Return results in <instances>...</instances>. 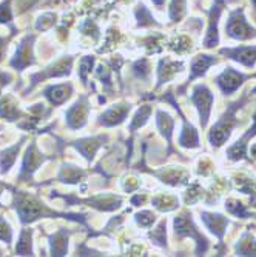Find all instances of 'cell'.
Here are the masks:
<instances>
[{
  "mask_svg": "<svg viewBox=\"0 0 256 257\" xmlns=\"http://www.w3.org/2000/svg\"><path fill=\"white\" fill-rule=\"evenodd\" d=\"M14 197H16V209H17V214L22 223H31L40 217H66V219H73L82 223L85 222L83 216L62 214V213L51 211V209L46 208L39 199L23 191H14Z\"/></svg>",
  "mask_w": 256,
  "mask_h": 257,
  "instance_id": "1",
  "label": "cell"
},
{
  "mask_svg": "<svg viewBox=\"0 0 256 257\" xmlns=\"http://www.w3.org/2000/svg\"><path fill=\"white\" fill-rule=\"evenodd\" d=\"M247 94H248V92H245V94L239 100H236L231 105H228L227 111L222 114V117L213 125L212 131L208 133V140H210V144L215 148H219L221 145H224L227 142V139L230 137V134H231V130H233L238 125V120L235 117V114L245 103Z\"/></svg>",
  "mask_w": 256,
  "mask_h": 257,
  "instance_id": "2",
  "label": "cell"
},
{
  "mask_svg": "<svg viewBox=\"0 0 256 257\" xmlns=\"http://www.w3.org/2000/svg\"><path fill=\"white\" fill-rule=\"evenodd\" d=\"M175 231H176V236H179V237L190 236V237H193L196 240V243H198L196 254L198 255H202L207 251L208 240L202 234H199V231L196 229V226H195V223H193V220H192L190 216H187V214L178 216L175 219Z\"/></svg>",
  "mask_w": 256,
  "mask_h": 257,
  "instance_id": "3",
  "label": "cell"
},
{
  "mask_svg": "<svg viewBox=\"0 0 256 257\" xmlns=\"http://www.w3.org/2000/svg\"><path fill=\"white\" fill-rule=\"evenodd\" d=\"M215 96L213 92L208 89L205 85H196L193 89V96H192V102L195 103L198 112H199V120H201V126L205 128L208 117H210V111H212V105H213Z\"/></svg>",
  "mask_w": 256,
  "mask_h": 257,
  "instance_id": "4",
  "label": "cell"
},
{
  "mask_svg": "<svg viewBox=\"0 0 256 257\" xmlns=\"http://www.w3.org/2000/svg\"><path fill=\"white\" fill-rule=\"evenodd\" d=\"M227 33L230 37H233L236 40H247V39L256 36V31L248 25L247 20L244 19L242 10H236L235 13H231L230 20L227 23Z\"/></svg>",
  "mask_w": 256,
  "mask_h": 257,
  "instance_id": "5",
  "label": "cell"
},
{
  "mask_svg": "<svg viewBox=\"0 0 256 257\" xmlns=\"http://www.w3.org/2000/svg\"><path fill=\"white\" fill-rule=\"evenodd\" d=\"M247 79L245 74L236 71L233 68H225L224 71L216 77V85L221 88V91L224 92L225 96H230L231 92H235Z\"/></svg>",
  "mask_w": 256,
  "mask_h": 257,
  "instance_id": "6",
  "label": "cell"
},
{
  "mask_svg": "<svg viewBox=\"0 0 256 257\" xmlns=\"http://www.w3.org/2000/svg\"><path fill=\"white\" fill-rule=\"evenodd\" d=\"M71 65H73V57H63L60 60H57L56 63H53L51 66H48L46 69H43L42 73H37L31 77L33 80V86L37 85L39 82L50 79V77H62V76H68L71 73Z\"/></svg>",
  "mask_w": 256,
  "mask_h": 257,
  "instance_id": "7",
  "label": "cell"
},
{
  "mask_svg": "<svg viewBox=\"0 0 256 257\" xmlns=\"http://www.w3.org/2000/svg\"><path fill=\"white\" fill-rule=\"evenodd\" d=\"M46 160V157L37 150L36 144H31L27 150V154L23 157V163H22V171L19 179L20 180H27L33 176V173L42 165V163Z\"/></svg>",
  "mask_w": 256,
  "mask_h": 257,
  "instance_id": "8",
  "label": "cell"
},
{
  "mask_svg": "<svg viewBox=\"0 0 256 257\" xmlns=\"http://www.w3.org/2000/svg\"><path fill=\"white\" fill-rule=\"evenodd\" d=\"M88 111H90V105H88L87 97H80L71 108L66 111V125H68V128H71V130L82 128L87 123Z\"/></svg>",
  "mask_w": 256,
  "mask_h": 257,
  "instance_id": "9",
  "label": "cell"
},
{
  "mask_svg": "<svg viewBox=\"0 0 256 257\" xmlns=\"http://www.w3.org/2000/svg\"><path fill=\"white\" fill-rule=\"evenodd\" d=\"M33 42H34V36H27L20 42V45L17 46V51L14 59L11 60V66H14L19 71L25 69L27 66L34 63L33 59Z\"/></svg>",
  "mask_w": 256,
  "mask_h": 257,
  "instance_id": "10",
  "label": "cell"
},
{
  "mask_svg": "<svg viewBox=\"0 0 256 257\" xmlns=\"http://www.w3.org/2000/svg\"><path fill=\"white\" fill-rule=\"evenodd\" d=\"M221 54L242 63L247 68H253L256 63V46H236L230 50H221Z\"/></svg>",
  "mask_w": 256,
  "mask_h": 257,
  "instance_id": "11",
  "label": "cell"
},
{
  "mask_svg": "<svg viewBox=\"0 0 256 257\" xmlns=\"http://www.w3.org/2000/svg\"><path fill=\"white\" fill-rule=\"evenodd\" d=\"M201 219L204 220V223L207 225V228L210 229L215 236H218V239L222 242V237L225 234V229L228 225V219L224 217L222 214H215V213H201Z\"/></svg>",
  "mask_w": 256,
  "mask_h": 257,
  "instance_id": "12",
  "label": "cell"
},
{
  "mask_svg": "<svg viewBox=\"0 0 256 257\" xmlns=\"http://www.w3.org/2000/svg\"><path fill=\"white\" fill-rule=\"evenodd\" d=\"M221 10H222V0H218V4L210 11V28H208L207 37L204 40V46H205V48H213V46H216L218 42H219V36H218V19H219Z\"/></svg>",
  "mask_w": 256,
  "mask_h": 257,
  "instance_id": "13",
  "label": "cell"
},
{
  "mask_svg": "<svg viewBox=\"0 0 256 257\" xmlns=\"http://www.w3.org/2000/svg\"><path fill=\"white\" fill-rule=\"evenodd\" d=\"M73 92V86L71 83H63V85H51L45 89V97L48 99L54 106L62 105Z\"/></svg>",
  "mask_w": 256,
  "mask_h": 257,
  "instance_id": "14",
  "label": "cell"
},
{
  "mask_svg": "<svg viewBox=\"0 0 256 257\" xmlns=\"http://www.w3.org/2000/svg\"><path fill=\"white\" fill-rule=\"evenodd\" d=\"M253 136H256V114H254V123H253V126H251V128L238 140V142H236L233 147L228 148V151H227L228 159H231V160L244 159V157H245V153H247V142H248V140H250Z\"/></svg>",
  "mask_w": 256,
  "mask_h": 257,
  "instance_id": "15",
  "label": "cell"
},
{
  "mask_svg": "<svg viewBox=\"0 0 256 257\" xmlns=\"http://www.w3.org/2000/svg\"><path fill=\"white\" fill-rule=\"evenodd\" d=\"M68 237L69 232L66 229H60L54 234H51L50 239V249H51V255H66V249H68Z\"/></svg>",
  "mask_w": 256,
  "mask_h": 257,
  "instance_id": "16",
  "label": "cell"
},
{
  "mask_svg": "<svg viewBox=\"0 0 256 257\" xmlns=\"http://www.w3.org/2000/svg\"><path fill=\"white\" fill-rule=\"evenodd\" d=\"M216 63V59L213 56H196L193 60H192V74L189 77V82L195 80L196 77H201L207 73V69L210 68L212 65Z\"/></svg>",
  "mask_w": 256,
  "mask_h": 257,
  "instance_id": "17",
  "label": "cell"
},
{
  "mask_svg": "<svg viewBox=\"0 0 256 257\" xmlns=\"http://www.w3.org/2000/svg\"><path fill=\"white\" fill-rule=\"evenodd\" d=\"M104 142L102 137H90V139H82V140H77L74 144V147L77 148V151L88 160H91L95 157L96 151L99 150L101 144Z\"/></svg>",
  "mask_w": 256,
  "mask_h": 257,
  "instance_id": "18",
  "label": "cell"
},
{
  "mask_svg": "<svg viewBox=\"0 0 256 257\" xmlns=\"http://www.w3.org/2000/svg\"><path fill=\"white\" fill-rule=\"evenodd\" d=\"M182 63L181 62H172L168 59H164V60H160L159 63V69H157V73H159V85L162 83H165L168 82L172 77H175L179 71H182Z\"/></svg>",
  "mask_w": 256,
  "mask_h": 257,
  "instance_id": "19",
  "label": "cell"
},
{
  "mask_svg": "<svg viewBox=\"0 0 256 257\" xmlns=\"http://www.w3.org/2000/svg\"><path fill=\"white\" fill-rule=\"evenodd\" d=\"M22 112L17 108V102L14 100L13 96H7L0 99V117H4L10 122L19 119Z\"/></svg>",
  "mask_w": 256,
  "mask_h": 257,
  "instance_id": "20",
  "label": "cell"
},
{
  "mask_svg": "<svg viewBox=\"0 0 256 257\" xmlns=\"http://www.w3.org/2000/svg\"><path fill=\"white\" fill-rule=\"evenodd\" d=\"M179 145L184 148H198L199 147V137H198V131L195 130V126L192 123H189L187 120H184V128H182V134L179 137Z\"/></svg>",
  "mask_w": 256,
  "mask_h": 257,
  "instance_id": "21",
  "label": "cell"
},
{
  "mask_svg": "<svg viewBox=\"0 0 256 257\" xmlns=\"http://www.w3.org/2000/svg\"><path fill=\"white\" fill-rule=\"evenodd\" d=\"M128 111H130V106H113V108H110V109L102 115L101 123H104L105 126L118 125V123H121V122L125 119V115H127Z\"/></svg>",
  "mask_w": 256,
  "mask_h": 257,
  "instance_id": "22",
  "label": "cell"
},
{
  "mask_svg": "<svg viewBox=\"0 0 256 257\" xmlns=\"http://www.w3.org/2000/svg\"><path fill=\"white\" fill-rule=\"evenodd\" d=\"M23 140H25V139H22L19 144H16V145H13L11 148H7L5 151L0 153V173H2V174L8 173L10 168L14 165L16 156H17L20 147H22V142H23Z\"/></svg>",
  "mask_w": 256,
  "mask_h": 257,
  "instance_id": "23",
  "label": "cell"
},
{
  "mask_svg": "<svg viewBox=\"0 0 256 257\" xmlns=\"http://www.w3.org/2000/svg\"><path fill=\"white\" fill-rule=\"evenodd\" d=\"M236 255H256V239L245 231L236 245Z\"/></svg>",
  "mask_w": 256,
  "mask_h": 257,
  "instance_id": "24",
  "label": "cell"
},
{
  "mask_svg": "<svg viewBox=\"0 0 256 257\" xmlns=\"http://www.w3.org/2000/svg\"><path fill=\"white\" fill-rule=\"evenodd\" d=\"M156 117H157V126H159L160 133L167 137L168 145H172L170 142H172V134H173V126H175L173 119L170 117L167 112H164V111H157Z\"/></svg>",
  "mask_w": 256,
  "mask_h": 257,
  "instance_id": "25",
  "label": "cell"
},
{
  "mask_svg": "<svg viewBox=\"0 0 256 257\" xmlns=\"http://www.w3.org/2000/svg\"><path fill=\"white\" fill-rule=\"evenodd\" d=\"M31 229H23L20 234V240L16 246V252L20 255H33V248H31Z\"/></svg>",
  "mask_w": 256,
  "mask_h": 257,
  "instance_id": "26",
  "label": "cell"
},
{
  "mask_svg": "<svg viewBox=\"0 0 256 257\" xmlns=\"http://www.w3.org/2000/svg\"><path fill=\"white\" fill-rule=\"evenodd\" d=\"M83 176H85V173L80 171V170L76 168V167H63L62 171H60V174H59V179H60L62 182H66V183H76V182H79Z\"/></svg>",
  "mask_w": 256,
  "mask_h": 257,
  "instance_id": "27",
  "label": "cell"
},
{
  "mask_svg": "<svg viewBox=\"0 0 256 257\" xmlns=\"http://www.w3.org/2000/svg\"><path fill=\"white\" fill-rule=\"evenodd\" d=\"M225 209H227L228 213L233 214V216H236V217H242V219L251 217V216L247 213L245 205H242L241 202H238V200H235V199H230V200L225 202Z\"/></svg>",
  "mask_w": 256,
  "mask_h": 257,
  "instance_id": "28",
  "label": "cell"
},
{
  "mask_svg": "<svg viewBox=\"0 0 256 257\" xmlns=\"http://www.w3.org/2000/svg\"><path fill=\"white\" fill-rule=\"evenodd\" d=\"M153 203L160 211H172V209L178 208V199L173 196H159L153 200Z\"/></svg>",
  "mask_w": 256,
  "mask_h": 257,
  "instance_id": "29",
  "label": "cell"
},
{
  "mask_svg": "<svg viewBox=\"0 0 256 257\" xmlns=\"http://www.w3.org/2000/svg\"><path fill=\"white\" fill-rule=\"evenodd\" d=\"M150 112H151V106H148V105H147L145 108H142L141 111H139V112L136 114V117H134V120H133V123H131L130 130H131V131H134L136 128L142 126V125L147 122V119H148Z\"/></svg>",
  "mask_w": 256,
  "mask_h": 257,
  "instance_id": "30",
  "label": "cell"
},
{
  "mask_svg": "<svg viewBox=\"0 0 256 257\" xmlns=\"http://www.w3.org/2000/svg\"><path fill=\"white\" fill-rule=\"evenodd\" d=\"M93 63H95V57H91V56L83 57L80 60V63H79V76H80V79H82L83 83H87V76L91 71Z\"/></svg>",
  "mask_w": 256,
  "mask_h": 257,
  "instance_id": "31",
  "label": "cell"
},
{
  "mask_svg": "<svg viewBox=\"0 0 256 257\" xmlns=\"http://www.w3.org/2000/svg\"><path fill=\"white\" fill-rule=\"evenodd\" d=\"M185 13V0H173V4L170 7V17L172 20H179Z\"/></svg>",
  "mask_w": 256,
  "mask_h": 257,
  "instance_id": "32",
  "label": "cell"
},
{
  "mask_svg": "<svg viewBox=\"0 0 256 257\" xmlns=\"http://www.w3.org/2000/svg\"><path fill=\"white\" fill-rule=\"evenodd\" d=\"M11 239H13L11 226L4 217H0V240H4L5 243H11Z\"/></svg>",
  "mask_w": 256,
  "mask_h": 257,
  "instance_id": "33",
  "label": "cell"
},
{
  "mask_svg": "<svg viewBox=\"0 0 256 257\" xmlns=\"http://www.w3.org/2000/svg\"><path fill=\"white\" fill-rule=\"evenodd\" d=\"M56 22V16L54 14H43L39 17L37 23H36V28L37 30H48L50 27L54 25Z\"/></svg>",
  "mask_w": 256,
  "mask_h": 257,
  "instance_id": "34",
  "label": "cell"
},
{
  "mask_svg": "<svg viewBox=\"0 0 256 257\" xmlns=\"http://www.w3.org/2000/svg\"><path fill=\"white\" fill-rule=\"evenodd\" d=\"M165 222H160V225L157 226V229H154V232H151L153 240H156L157 243L164 245L165 243Z\"/></svg>",
  "mask_w": 256,
  "mask_h": 257,
  "instance_id": "35",
  "label": "cell"
},
{
  "mask_svg": "<svg viewBox=\"0 0 256 257\" xmlns=\"http://www.w3.org/2000/svg\"><path fill=\"white\" fill-rule=\"evenodd\" d=\"M136 220L141 223L142 226H150L153 222H154V214L150 213V211H142L136 216Z\"/></svg>",
  "mask_w": 256,
  "mask_h": 257,
  "instance_id": "36",
  "label": "cell"
},
{
  "mask_svg": "<svg viewBox=\"0 0 256 257\" xmlns=\"http://www.w3.org/2000/svg\"><path fill=\"white\" fill-rule=\"evenodd\" d=\"M11 8H10V2H5L4 5H0V22L2 23H8L11 22Z\"/></svg>",
  "mask_w": 256,
  "mask_h": 257,
  "instance_id": "37",
  "label": "cell"
},
{
  "mask_svg": "<svg viewBox=\"0 0 256 257\" xmlns=\"http://www.w3.org/2000/svg\"><path fill=\"white\" fill-rule=\"evenodd\" d=\"M137 19H139V23H141V25H147V23L153 22V19H151L150 13L145 10V7H141V10L137 11Z\"/></svg>",
  "mask_w": 256,
  "mask_h": 257,
  "instance_id": "38",
  "label": "cell"
},
{
  "mask_svg": "<svg viewBox=\"0 0 256 257\" xmlns=\"http://www.w3.org/2000/svg\"><path fill=\"white\" fill-rule=\"evenodd\" d=\"M134 71L137 76H141V77H145L148 74V63L147 60H141V62H137L134 65Z\"/></svg>",
  "mask_w": 256,
  "mask_h": 257,
  "instance_id": "39",
  "label": "cell"
},
{
  "mask_svg": "<svg viewBox=\"0 0 256 257\" xmlns=\"http://www.w3.org/2000/svg\"><path fill=\"white\" fill-rule=\"evenodd\" d=\"M10 80H11V76H10V74H7V73H0V91H2V88H4L5 85L10 83Z\"/></svg>",
  "mask_w": 256,
  "mask_h": 257,
  "instance_id": "40",
  "label": "cell"
},
{
  "mask_svg": "<svg viewBox=\"0 0 256 257\" xmlns=\"http://www.w3.org/2000/svg\"><path fill=\"white\" fill-rule=\"evenodd\" d=\"M4 50H5V39H2V37H0V59H2Z\"/></svg>",
  "mask_w": 256,
  "mask_h": 257,
  "instance_id": "41",
  "label": "cell"
},
{
  "mask_svg": "<svg viewBox=\"0 0 256 257\" xmlns=\"http://www.w3.org/2000/svg\"><path fill=\"white\" fill-rule=\"evenodd\" d=\"M251 156L256 159V144H254V145H251Z\"/></svg>",
  "mask_w": 256,
  "mask_h": 257,
  "instance_id": "42",
  "label": "cell"
},
{
  "mask_svg": "<svg viewBox=\"0 0 256 257\" xmlns=\"http://www.w3.org/2000/svg\"><path fill=\"white\" fill-rule=\"evenodd\" d=\"M153 2H154L156 5H162V4H164V0H153Z\"/></svg>",
  "mask_w": 256,
  "mask_h": 257,
  "instance_id": "43",
  "label": "cell"
},
{
  "mask_svg": "<svg viewBox=\"0 0 256 257\" xmlns=\"http://www.w3.org/2000/svg\"><path fill=\"white\" fill-rule=\"evenodd\" d=\"M251 2H253V5L256 7V0H251Z\"/></svg>",
  "mask_w": 256,
  "mask_h": 257,
  "instance_id": "44",
  "label": "cell"
}]
</instances>
